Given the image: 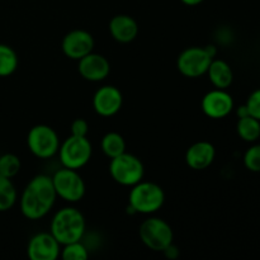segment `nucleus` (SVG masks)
I'll return each mask as SVG.
<instances>
[{"instance_id":"obj_1","label":"nucleus","mask_w":260,"mask_h":260,"mask_svg":"<svg viewBox=\"0 0 260 260\" xmlns=\"http://www.w3.org/2000/svg\"><path fill=\"white\" fill-rule=\"evenodd\" d=\"M56 194L52 178L38 174L29 180L19 200L20 212L28 220L43 218L55 206Z\"/></svg>"},{"instance_id":"obj_2","label":"nucleus","mask_w":260,"mask_h":260,"mask_svg":"<svg viewBox=\"0 0 260 260\" xmlns=\"http://www.w3.org/2000/svg\"><path fill=\"white\" fill-rule=\"evenodd\" d=\"M86 222L83 213L75 207H63L55 213L51 220L50 233L60 245L80 241L85 234Z\"/></svg>"},{"instance_id":"obj_3","label":"nucleus","mask_w":260,"mask_h":260,"mask_svg":"<svg viewBox=\"0 0 260 260\" xmlns=\"http://www.w3.org/2000/svg\"><path fill=\"white\" fill-rule=\"evenodd\" d=\"M165 193L154 182H139L132 185L128 194V210L141 215H152L162 207Z\"/></svg>"},{"instance_id":"obj_4","label":"nucleus","mask_w":260,"mask_h":260,"mask_svg":"<svg viewBox=\"0 0 260 260\" xmlns=\"http://www.w3.org/2000/svg\"><path fill=\"white\" fill-rule=\"evenodd\" d=\"M109 174L118 184L132 187L144 179L145 168L139 157L124 151L118 156L112 157L109 162Z\"/></svg>"},{"instance_id":"obj_5","label":"nucleus","mask_w":260,"mask_h":260,"mask_svg":"<svg viewBox=\"0 0 260 260\" xmlns=\"http://www.w3.org/2000/svg\"><path fill=\"white\" fill-rule=\"evenodd\" d=\"M57 154L62 167L79 170L85 167L91 159L93 147L88 136L81 137L70 135L60 144Z\"/></svg>"},{"instance_id":"obj_6","label":"nucleus","mask_w":260,"mask_h":260,"mask_svg":"<svg viewBox=\"0 0 260 260\" xmlns=\"http://www.w3.org/2000/svg\"><path fill=\"white\" fill-rule=\"evenodd\" d=\"M139 235L142 244L154 251H162L174 240L172 226L160 217H149L142 221Z\"/></svg>"},{"instance_id":"obj_7","label":"nucleus","mask_w":260,"mask_h":260,"mask_svg":"<svg viewBox=\"0 0 260 260\" xmlns=\"http://www.w3.org/2000/svg\"><path fill=\"white\" fill-rule=\"evenodd\" d=\"M60 137L57 132L47 124H36L27 135L29 151L38 159H50L58 152Z\"/></svg>"},{"instance_id":"obj_8","label":"nucleus","mask_w":260,"mask_h":260,"mask_svg":"<svg viewBox=\"0 0 260 260\" xmlns=\"http://www.w3.org/2000/svg\"><path fill=\"white\" fill-rule=\"evenodd\" d=\"M56 194L69 203H76L85 196V182L78 170L62 167L52 175Z\"/></svg>"},{"instance_id":"obj_9","label":"nucleus","mask_w":260,"mask_h":260,"mask_svg":"<svg viewBox=\"0 0 260 260\" xmlns=\"http://www.w3.org/2000/svg\"><path fill=\"white\" fill-rule=\"evenodd\" d=\"M212 60L213 57H211L205 47L193 46L180 52L177 58V68L185 78H200L207 73Z\"/></svg>"},{"instance_id":"obj_10","label":"nucleus","mask_w":260,"mask_h":260,"mask_svg":"<svg viewBox=\"0 0 260 260\" xmlns=\"http://www.w3.org/2000/svg\"><path fill=\"white\" fill-rule=\"evenodd\" d=\"M203 113L213 119H221L228 117L234 109V99L226 89H213L203 95L201 102Z\"/></svg>"},{"instance_id":"obj_11","label":"nucleus","mask_w":260,"mask_h":260,"mask_svg":"<svg viewBox=\"0 0 260 260\" xmlns=\"http://www.w3.org/2000/svg\"><path fill=\"white\" fill-rule=\"evenodd\" d=\"M94 45L95 43L93 36L88 30L73 29L66 33L65 37L62 38L61 48L66 57L79 61L88 53L93 52Z\"/></svg>"},{"instance_id":"obj_12","label":"nucleus","mask_w":260,"mask_h":260,"mask_svg":"<svg viewBox=\"0 0 260 260\" xmlns=\"http://www.w3.org/2000/svg\"><path fill=\"white\" fill-rule=\"evenodd\" d=\"M61 245L51 233H38L32 236L27 246L30 260H56L60 256Z\"/></svg>"},{"instance_id":"obj_13","label":"nucleus","mask_w":260,"mask_h":260,"mask_svg":"<svg viewBox=\"0 0 260 260\" xmlns=\"http://www.w3.org/2000/svg\"><path fill=\"white\" fill-rule=\"evenodd\" d=\"M123 104L121 90L113 85H103L93 96V108L99 116L112 117L119 112Z\"/></svg>"},{"instance_id":"obj_14","label":"nucleus","mask_w":260,"mask_h":260,"mask_svg":"<svg viewBox=\"0 0 260 260\" xmlns=\"http://www.w3.org/2000/svg\"><path fill=\"white\" fill-rule=\"evenodd\" d=\"M78 71L85 80L98 83L109 75L111 63L101 53L90 52L78 61Z\"/></svg>"},{"instance_id":"obj_15","label":"nucleus","mask_w":260,"mask_h":260,"mask_svg":"<svg viewBox=\"0 0 260 260\" xmlns=\"http://www.w3.org/2000/svg\"><path fill=\"white\" fill-rule=\"evenodd\" d=\"M215 146L208 141L194 142L185 152V162L193 170L207 169L215 161Z\"/></svg>"},{"instance_id":"obj_16","label":"nucleus","mask_w":260,"mask_h":260,"mask_svg":"<svg viewBox=\"0 0 260 260\" xmlns=\"http://www.w3.org/2000/svg\"><path fill=\"white\" fill-rule=\"evenodd\" d=\"M109 33L119 43H129L139 35V24L127 14L114 15L109 20Z\"/></svg>"},{"instance_id":"obj_17","label":"nucleus","mask_w":260,"mask_h":260,"mask_svg":"<svg viewBox=\"0 0 260 260\" xmlns=\"http://www.w3.org/2000/svg\"><path fill=\"white\" fill-rule=\"evenodd\" d=\"M206 74L208 75L211 84L217 89H228L234 81L233 69L226 61L220 58H213L211 61Z\"/></svg>"},{"instance_id":"obj_18","label":"nucleus","mask_w":260,"mask_h":260,"mask_svg":"<svg viewBox=\"0 0 260 260\" xmlns=\"http://www.w3.org/2000/svg\"><path fill=\"white\" fill-rule=\"evenodd\" d=\"M239 137L246 142H255L260 137V121L251 116L240 117L236 124Z\"/></svg>"},{"instance_id":"obj_19","label":"nucleus","mask_w":260,"mask_h":260,"mask_svg":"<svg viewBox=\"0 0 260 260\" xmlns=\"http://www.w3.org/2000/svg\"><path fill=\"white\" fill-rule=\"evenodd\" d=\"M101 147L104 155L112 159L126 151V141L118 132H108L102 139Z\"/></svg>"},{"instance_id":"obj_20","label":"nucleus","mask_w":260,"mask_h":260,"mask_svg":"<svg viewBox=\"0 0 260 260\" xmlns=\"http://www.w3.org/2000/svg\"><path fill=\"white\" fill-rule=\"evenodd\" d=\"M17 202V189L10 178L0 174V212L9 211Z\"/></svg>"},{"instance_id":"obj_21","label":"nucleus","mask_w":260,"mask_h":260,"mask_svg":"<svg viewBox=\"0 0 260 260\" xmlns=\"http://www.w3.org/2000/svg\"><path fill=\"white\" fill-rule=\"evenodd\" d=\"M18 56L10 46L0 43V76L5 78L17 70Z\"/></svg>"},{"instance_id":"obj_22","label":"nucleus","mask_w":260,"mask_h":260,"mask_svg":"<svg viewBox=\"0 0 260 260\" xmlns=\"http://www.w3.org/2000/svg\"><path fill=\"white\" fill-rule=\"evenodd\" d=\"M60 256L63 260H85L88 259L89 251L86 246L81 244V241H74L62 245Z\"/></svg>"},{"instance_id":"obj_23","label":"nucleus","mask_w":260,"mask_h":260,"mask_svg":"<svg viewBox=\"0 0 260 260\" xmlns=\"http://www.w3.org/2000/svg\"><path fill=\"white\" fill-rule=\"evenodd\" d=\"M20 167V159L14 154H4L0 156V174L4 175V177L10 178L19 173Z\"/></svg>"},{"instance_id":"obj_24","label":"nucleus","mask_w":260,"mask_h":260,"mask_svg":"<svg viewBox=\"0 0 260 260\" xmlns=\"http://www.w3.org/2000/svg\"><path fill=\"white\" fill-rule=\"evenodd\" d=\"M244 165L253 173H260V144L251 145L244 154Z\"/></svg>"},{"instance_id":"obj_25","label":"nucleus","mask_w":260,"mask_h":260,"mask_svg":"<svg viewBox=\"0 0 260 260\" xmlns=\"http://www.w3.org/2000/svg\"><path fill=\"white\" fill-rule=\"evenodd\" d=\"M245 106L246 108H248L249 116L254 117V118L260 121V88L254 90L253 93L249 95Z\"/></svg>"},{"instance_id":"obj_26","label":"nucleus","mask_w":260,"mask_h":260,"mask_svg":"<svg viewBox=\"0 0 260 260\" xmlns=\"http://www.w3.org/2000/svg\"><path fill=\"white\" fill-rule=\"evenodd\" d=\"M89 134V124L84 118H76L71 123V135L74 136L86 137Z\"/></svg>"},{"instance_id":"obj_27","label":"nucleus","mask_w":260,"mask_h":260,"mask_svg":"<svg viewBox=\"0 0 260 260\" xmlns=\"http://www.w3.org/2000/svg\"><path fill=\"white\" fill-rule=\"evenodd\" d=\"M161 253H164L165 256L169 259H175L178 258V255H179V250H178V248L174 245V244H170L169 246H167Z\"/></svg>"},{"instance_id":"obj_28","label":"nucleus","mask_w":260,"mask_h":260,"mask_svg":"<svg viewBox=\"0 0 260 260\" xmlns=\"http://www.w3.org/2000/svg\"><path fill=\"white\" fill-rule=\"evenodd\" d=\"M236 113H238V117L240 118V117H245V116H249V112H248V108H246V106L244 104V106H240L238 108V111H236Z\"/></svg>"},{"instance_id":"obj_29","label":"nucleus","mask_w":260,"mask_h":260,"mask_svg":"<svg viewBox=\"0 0 260 260\" xmlns=\"http://www.w3.org/2000/svg\"><path fill=\"white\" fill-rule=\"evenodd\" d=\"M205 48H206V51H207V52L210 53L211 57L215 58L216 53H217V48H216V46H213V45H208V46H206Z\"/></svg>"},{"instance_id":"obj_30","label":"nucleus","mask_w":260,"mask_h":260,"mask_svg":"<svg viewBox=\"0 0 260 260\" xmlns=\"http://www.w3.org/2000/svg\"><path fill=\"white\" fill-rule=\"evenodd\" d=\"M180 2H182L183 4L188 5V7H194V5L201 4V3H202L203 0H180Z\"/></svg>"}]
</instances>
